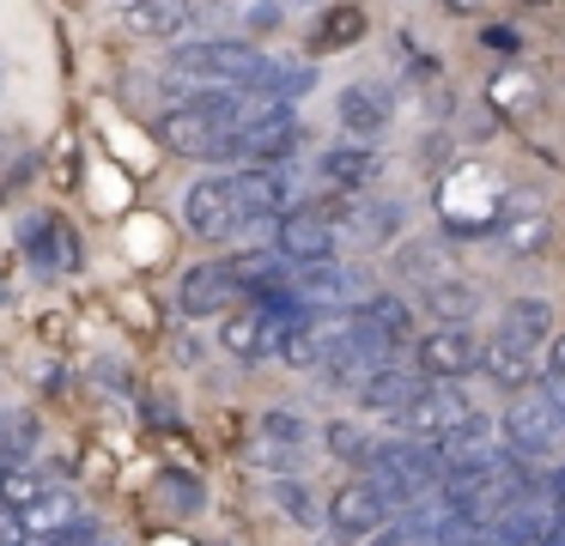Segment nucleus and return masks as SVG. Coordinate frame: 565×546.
I'll list each match as a JSON object with an SVG mask.
<instances>
[{"mask_svg":"<svg viewBox=\"0 0 565 546\" xmlns=\"http://www.w3.org/2000/svg\"><path fill=\"white\" fill-rule=\"evenodd\" d=\"M171 67L189 79H207V92H256L268 55H256L249 43H177Z\"/></svg>","mask_w":565,"mask_h":546,"instance_id":"f257e3e1","label":"nucleus"},{"mask_svg":"<svg viewBox=\"0 0 565 546\" xmlns=\"http://www.w3.org/2000/svg\"><path fill=\"white\" fill-rule=\"evenodd\" d=\"M475 419H480V407L468 400L462 383H419V395L395 413V431H402V443H438V437L462 431Z\"/></svg>","mask_w":565,"mask_h":546,"instance_id":"f03ea898","label":"nucleus"},{"mask_svg":"<svg viewBox=\"0 0 565 546\" xmlns=\"http://www.w3.org/2000/svg\"><path fill=\"white\" fill-rule=\"evenodd\" d=\"M232 201H237V218L244 225H274V218H286V213H298V170L292 164H244L232 176Z\"/></svg>","mask_w":565,"mask_h":546,"instance_id":"7ed1b4c3","label":"nucleus"},{"mask_svg":"<svg viewBox=\"0 0 565 546\" xmlns=\"http://www.w3.org/2000/svg\"><path fill=\"white\" fill-rule=\"evenodd\" d=\"M438 213H444V225H450L456 237H480V231L499 225L504 194H499V182H492L487 170H456V176L444 182V194H438Z\"/></svg>","mask_w":565,"mask_h":546,"instance_id":"20e7f679","label":"nucleus"},{"mask_svg":"<svg viewBox=\"0 0 565 546\" xmlns=\"http://www.w3.org/2000/svg\"><path fill=\"white\" fill-rule=\"evenodd\" d=\"M499 443H504V456L523 461V468H529V461H547L553 449L565 443V419L541 395L535 400H516V407L499 419Z\"/></svg>","mask_w":565,"mask_h":546,"instance_id":"39448f33","label":"nucleus"},{"mask_svg":"<svg viewBox=\"0 0 565 546\" xmlns=\"http://www.w3.org/2000/svg\"><path fill=\"white\" fill-rule=\"evenodd\" d=\"M298 146H305V128H298V116L286 104H274L244 133H232V158H244V164H286Z\"/></svg>","mask_w":565,"mask_h":546,"instance_id":"423d86ee","label":"nucleus"},{"mask_svg":"<svg viewBox=\"0 0 565 546\" xmlns=\"http://www.w3.org/2000/svg\"><path fill=\"white\" fill-rule=\"evenodd\" d=\"M274 249H280V261H292V267L334 261V225H329V213L298 206V213L274 218Z\"/></svg>","mask_w":565,"mask_h":546,"instance_id":"0eeeda50","label":"nucleus"},{"mask_svg":"<svg viewBox=\"0 0 565 546\" xmlns=\"http://www.w3.org/2000/svg\"><path fill=\"white\" fill-rule=\"evenodd\" d=\"M152 133H159V146H164V152H177V158H232V140H225V133L213 128L201 109H189V104L164 109V116L152 121Z\"/></svg>","mask_w":565,"mask_h":546,"instance_id":"6e6552de","label":"nucleus"},{"mask_svg":"<svg viewBox=\"0 0 565 546\" xmlns=\"http://www.w3.org/2000/svg\"><path fill=\"white\" fill-rule=\"evenodd\" d=\"M414 358H419V376H426V383H462L480 364V346H475L468 328H431V334H419Z\"/></svg>","mask_w":565,"mask_h":546,"instance_id":"1a4fd4ad","label":"nucleus"},{"mask_svg":"<svg viewBox=\"0 0 565 546\" xmlns=\"http://www.w3.org/2000/svg\"><path fill=\"white\" fill-rule=\"evenodd\" d=\"M329 522H334V534H347V540H371L377 528H390V504L377 497V485L371 480H353V485H341L334 492V504H329Z\"/></svg>","mask_w":565,"mask_h":546,"instance_id":"9d476101","label":"nucleus"},{"mask_svg":"<svg viewBox=\"0 0 565 546\" xmlns=\"http://www.w3.org/2000/svg\"><path fill=\"white\" fill-rule=\"evenodd\" d=\"M183 218L201 237H232V231L244 225V218H237V201H232V176H201L183 201Z\"/></svg>","mask_w":565,"mask_h":546,"instance_id":"9b49d317","label":"nucleus"},{"mask_svg":"<svg viewBox=\"0 0 565 546\" xmlns=\"http://www.w3.org/2000/svg\"><path fill=\"white\" fill-rule=\"evenodd\" d=\"M407 225V201H390V194H359L353 206H347V231H353L365 249H377V243H395Z\"/></svg>","mask_w":565,"mask_h":546,"instance_id":"f8f14e48","label":"nucleus"},{"mask_svg":"<svg viewBox=\"0 0 565 546\" xmlns=\"http://www.w3.org/2000/svg\"><path fill=\"white\" fill-rule=\"evenodd\" d=\"M13 522H19V540H25V546L62 540L67 528H79V497L74 492H55V485H50V492H43L31 510H19Z\"/></svg>","mask_w":565,"mask_h":546,"instance_id":"ddd939ff","label":"nucleus"},{"mask_svg":"<svg viewBox=\"0 0 565 546\" xmlns=\"http://www.w3.org/2000/svg\"><path fill=\"white\" fill-rule=\"evenodd\" d=\"M547 322H553L547 298H516V303H504V315H499V346H516V352H529V358H541V352H547Z\"/></svg>","mask_w":565,"mask_h":546,"instance_id":"4468645a","label":"nucleus"},{"mask_svg":"<svg viewBox=\"0 0 565 546\" xmlns=\"http://www.w3.org/2000/svg\"><path fill=\"white\" fill-rule=\"evenodd\" d=\"M419 383H426L419 371H402L395 358H383L377 371H371L365 383H359V407H371V413H390V419H395V413H402L407 400L419 395Z\"/></svg>","mask_w":565,"mask_h":546,"instance_id":"2eb2a0df","label":"nucleus"},{"mask_svg":"<svg viewBox=\"0 0 565 546\" xmlns=\"http://www.w3.org/2000/svg\"><path fill=\"white\" fill-rule=\"evenodd\" d=\"M237 298V279L225 261H201L183 274V310L189 315H207V310H225V303Z\"/></svg>","mask_w":565,"mask_h":546,"instance_id":"dca6fc26","label":"nucleus"},{"mask_svg":"<svg viewBox=\"0 0 565 546\" xmlns=\"http://www.w3.org/2000/svg\"><path fill=\"white\" fill-rule=\"evenodd\" d=\"M547 237H553V218L541 213L535 201H523V194L511 201V213H499V243H504L511 255H535V249H547Z\"/></svg>","mask_w":565,"mask_h":546,"instance_id":"f3484780","label":"nucleus"},{"mask_svg":"<svg viewBox=\"0 0 565 546\" xmlns=\"http://www.w3.org/2000/svg\"><path fill=\"white\" fill-rule=\"evenodd\" d=\"M341 121H347V133H353L359 146L377 140V133L390 128V97H383L377 85H347L341 92Z\"/></svg>","mask_w":565,"mask_h":546,"instance_id":"a211bd4d","label":"nucleus"},{"mask_svg":"<svg viewBox=\"0 0 565 546\" xmlns=\"http://www.w3.org/2000/svg\"><path fill=\"white\" fill-rule=\"evenodd\" d=\"M395 274H402L407 286H419V298H426V291L444 286L456 267H450V255H444V243H402V249H395Z\"/></svg>","mask_w":565,"mask_h":546,"instance_id":"6ab92c4d","label":"nucleus"},{"mask_svg":"<svg viewBox=\"0 0 565 546\" xmlns=\"http://www.w3.org/2000/svg\"><path fill=\"white\" fill-rule=\"evenodd\" d=\"M480 286L475 279H462V274H450L444 286H431L426 291V310L438 315V328H462V322H475V310H480Z\"/></svg>","mask_w":565,"mask_h":546,"instance_id":"aec40b11","label":"nucleus"},{"mask_svg":"<svg viewBox=\"0 0 565 546\" xmlns=\"http://www.w3.org/2000/svg\"><path fill=\"white\" fill-rule=\"evenodd\" d=\"M480 364H487V376L504 388V395H529L535 376H541V358H529V352H516V346H499V340L480 352Z\"/></svg>","mask_w":565,"mask_h":546,"instance_id":"412c9836","label":"nucleus"},{"mask_svg":"<svg viewBox=\"0 0 565 546\" xmlns=\"http://www.w3.org/2000/svg\"><path fill=\"white\" fill-rule=\"evenodd\" d=\"M322 182H334V189H365L371 176H377V152H371V146H329V152H322Z\"/></svg>","mask_w":565,"mask_h":546,"instance_id":"4be33fe9","label":"nucleus"},{"mask_svg":"<svg viewBox=\"0 0 565 546\" xmlns=\"http://www.w3.org/2000/svg\"><path fill=\"white\" fill-rule=\"evenodd\" d=\"M116 19H122L128 31H140V36H177L189 19H195V7H177V0H135V7H122Z\"/></svg>","mask_w":565,"mask_h":546,"instance_id":"5701e85b","label":"nucleus"},{"mask_svg":"<svg viewBox=\"0 0 565 546\" xmlns=\"http://www.w3.org/2000/svg\"><path fill=\"white\" fill-rule=\"evenodd\" d=\"M43 492H50V480H43V473H31L25 461H13V468L0 473V516H19V510H31Z\"/></svg>","mask_w":565,"mask_h":546,"instance_id":"b1692460","label":"nucleus"},{"mask_svg":"<svg viewBox=\"0 0 565 546\" xmlns=\"http://www.w3.org/2000/svg\"><path fill=\"white\" fill-rule=\"evenodd\" d=\"M220 346L232 352V358H262V315H256V303L225 315V322H220Z\"/></svg>","mask_w":565,"mask_h":546,"instance_id":"393cba45","label":"nucleus"},{"mask_svg":"<svg viewBox=\"0 0 565 546\" xmlns=\"http://www.w3.org/2000/svg\"><path fill=\"white\" fill-rule=\"evenodd\" d=\"M25 249H31V261H38V267H50V274H62V267L74 261V243H67L62 231L50 225V218H31V231H25Z\"/></svg>","mask_w":565,"mask_h":546,"instance_id":"a878e982","label":"nucleus"},{"mask_svg":"<svg viewBox=\"0 0 565 546\" xmlns=\"http://www.w3.org/2000/svg\"><path fill=\"white\" fill-rule=\"evenodd\" d=\"M377 443H383V437H371L359 419H334V425H329V449H334L341 461H353V468H371Z\"/></svg>","mask_w":565,"mask_h":546,"instance_id":"bb28decb","label":"nucleus"},{"mask_svg":"<svg viewBox=\"0 0 565 546\" xmlns=\"http://www.w3.org/2000/svg\"><path fill=\"white\" fill-rule=\"evenodd\" d=\"M365 36V12L359 7H329L317 19V49H347V43H359Z\"/></svg>","mask_w":565,"mask_h":546,"instance_id":"cd10ccee","label":"nucleus"},{"mask_svg":"<svg viewBox=\"0 0 565 546\" xmlns=\"http://www.w3.org/2000/svg\"><path fill=\"white\" fill-rule=\"evenodd\" d=\"M256 443H274V449H305V443H310V425L298 419V413L274 407L268 419H262V437H256Z\"/></svg>","mask_w":565,"mask_h":546,"instance_id":"c85d7f7f","label":"nucleus"},{"mask_svg":"<svg viewBox=\"0 0 565 546\" xmlns=\"http://www.w3.org/2000/svg\"><path fill=\"white\" fill-rule=\"evenodd\" d=\"M274 497L286 504V516H292L298 528H310V522H317V510H310V492H305L298 480H280V485H274Z\"/></svg>","mask_w":565,"mask_h":546,"instance_id":"c756f323","label":"nucleus"},{"mask_svg":"<svg viewBox=\"0 0 565 546\" xmlns=\"http://www.w3.org/2000/svg\"><path fill=\"white\" fill-rule=\"evenodd\" d=\"M480 43H487V49H516V31H511V24H487Z\"/></svg>","mask_w":565,"mask_h":546,"instance_id":"7c9ffc66","label":"nucleus"},{"mask_svg":"<svg viewBox=\"0 0 565 546\" xmlns=\"http://www.w3.org/2000/svg\"><path fill=\"white\" fill-rule=\"evenodd\" d=\"M541 358H547V376H565V328L553 334V346L541 352Z\"/></svg>","mask_w":565,"mask_h":546,"instance_id":"2f4dec72","label":"nucleus"},{"mask_svg":"<svg viewBox=\"0 0 565 546\" xmlns=\"http://www.w3.org/2000/svg\"><path fill=\"white\" fill-rule=\"evenodd\" d=\"M244 24L256 31V24H280V7H244Z\"/></svg>","mask_w":565,"mask_h":546,"instance_id":"473e14b6","label":"nucleus"},{"mask_svg":"<svg viewBox=\"0 0 565 546\" xmlns=\"http://www.w3.org/2000/svg\"><path fill=\"white\" fill-rule=\"evenodd\" d=\"M553 534L565 540V497H553Z\"/></svg>","mask_w":565,"mask_h":546,"instance_id":"72a5a7b5","label":"nucleus"}]
</instances>
